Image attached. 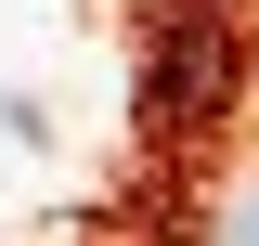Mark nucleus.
<instances>
[{
  "instance_id": "2",
  "label": "nucleus",
  "mask_w": 259,
  "mask_h": 246,
  "mask_svg": "<svg viewBox=\"0 0 259 246\" xmlns=\"http://www.w3.org/2000/svg\"><path fill=\"white\" fill-rule=\"evenodd\" d=\"M207 246H259V182H246V194L221 208V233H207Z\"/></svg>"
},
{
  "instance_id": "1",
  "label": "nucleus",
  "mask_w": 259,
  "mask_h": 246,
  "mask_svg": "<svg viewBox=\"0 0 259 246\" xmlns=\"http://www.w3.org/2000/svg\"><path fill=\"white\" fill-rule=\"evenodd\" d=\"M246 91V39H233L221 0H168L156 39H143V130L156 143H207Z\"/></svg>"
}]
</instances>
